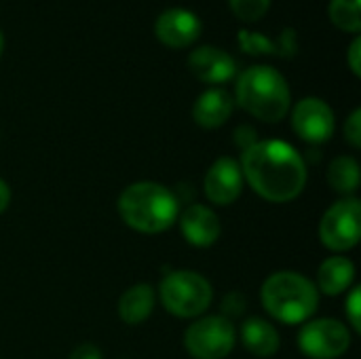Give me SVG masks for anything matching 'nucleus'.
<instances>
[{
    "label": "nucleus",
    "instance_id": "nucleus-1",
    "mask_svg": "<svg viewBox=\"0 0 361 359\" xmlns=\"http://www.w3.org/2000/svg\"><path fill=\"white\" fill-rule=\"evenodd\" d=\"M241 174L256 195L273 203L296 199L307 184L302 157L281 140H264L247 146L241 157Z\"/></svg>",
    "mask_w": 361,
    "mask_h": 359
},
{
    "label": "nucleus",
    "instance_id": "nucleus-2",
    "mask_svg": "<svg viewBox=\"0 0 361 359\" xmlns=\"http://www.w3.org/2000/svg\"><path fill=\"white\" fill-rule=\"evenodd\" d=\"M118 214L133 231L154 235L167 231L176 222L180 205L167 186L157 182H135L121 193Z\"/></svg>",
    "mask_w": 361,
    "mask_h": 359
},
{
    "label": "nucleus",
    "instance_id": "nucleus-3",
    "mask_svg": "<svg viewBox=\"0 0 361 359\" xmlns=\"http://www.w3.org/2000/svg\"><path fill=\"white\" fill-rule=\"evenodd\" d=\"M237 104L264 123H277L290 112L292 95L286 78L271 66H252L235 87Z\"/></svg>",
    "mask_w": 361,
    "mask_h": 359
},
{
    "label": "nucleus",
    "instance_id": "nucleus-4",
    "mask_svg": "<svg viewBox=\"0 0 361 359\" xmlns=\"http://www.w3.org/2000/svg\"><path fill=\"white\" fill-rule=\"evenodd\" d=\"M260 296L267 313L286 326L307 322L319 305L317 288L305 275L294 271L273 273L262 284Z\"/></svg>",
    "mask_w": 361,
    "mask_h": 359
},
{
    "label": "nucleus",
    "instance_id": "nucleus-5",
    "mask_svg": "<svg viewBox=\"0 0 361 359\" xmlns=\"http://www.w3.org/2000/svg\"><path fill=\"white\" fill-rule=\"evenodd\" d=\"M159 296L176 317H197L212 305V284L195 271H173L163 277Z\"/></svg>",
    "mask_w": 361,
    "mask_h": 359
},
{
    "label": "nucleus",
    "instance_id": "nucleus-6",
    "mask_svg": "<svg viewBox=\"0 0 361 359\" xmlns=\"http://www.w3.org/2000/svg\"><path fill=\"white\" fill-rule=\"evenodd\" d=\"M237 334L231 320L222 315H209L192 326L184 334L186 351L197 359H224L235 347Z\"/></svg>",
    "mask_w": 361,
    "mask_h": 359
},
{
    "label": "nucleus",
    "instance_id": "nucleus-7",
    "mask_svg": "<svg viewBox=\"0 0 361 359\" xmlns=\"http://www.w3.org/2000/svg\"><path fill=\"white\" fill-rule=\"evenodd\" d=\"M361 205L357 199H343L334 203L322 218L319 239L332 252H347L360 243Z\"/></svg>",
    "mask_w": 361,
    "mask_h": 359
},
{
    "label": "nucleus",
    "instance_id": "nucleus-8",
    "mask_svg": "<svg viewBox=\"0 0 361 359\" xmlns=\"http://www.w3.org/2000/svg\"><path fill=\"white\" fill-rule=\"evenodd\" d=\"M351 334L338 320H315L298 334L300 351L311 359H338L347 353Z\"/></svg>",
    "mask_w": 361,
    "mask_h": 359
},
{
    "label": "nucleus",
    "instance_id": "nucleus-9",
    "mask_svg": "<svg viewBox=\"0 0 361 359\" xmlns=\"http://www.w3.org/2000/svg\"><path fill=\"white\" fill-rule=\"evenodd\" d=\"M292 127L300 140L309 144H324L334 133V112L317 97H305L292 112Z\"/></svg>",
    "mask_w": 361,
    "mask_h": 359
},
{
    "label": "nucleus",
    "instance_id": "nucleus-10",
    "mask_svg": "<svg viewBox=\"0 0 361 359\" xmlns=\"http://www.w3.org/2000/svg\"><path fill=\"white\" fill-rule=\"evenodd\" d=\"M203 188H205V197L214 205H231V203H235L239 199L241 190H243L241 165L231 157L218 159L207 169Z\"/></svg>",
    "mask_w": 361,
    "mask_h": 359
},
{
    "label": "nucleus",
    "instance_id": "nucleus-11",
    "mask_svg": "<svg viewBox=\"0 0 361 359\" xmlns=\"http://www.w3.org/2000/svg\"><path fill=\"white\" fill-rule=\"evenodd\" d=\"M154 34L163 44L171 49H184L199 38L201 21L188 8H167L159 15L154 23Z\"/></svg>",
    "mask_w": 361,
    "mask_h": 359
},
{
    "label": "nucleus",
    "instance_id": "nucleus-12",
    "mask_svg": "<svg viewBox=\"0 0 361 359\" xmlns=\"http://www.w3.org/2000/svg\"><path fill=\"white\" fill-rule=\"evenodd\" d=\"M188 68L190 72L203 80V83H212V85H222L226 80H231L237 74V63L235 59L218 49V47H197L190 57H188Z\"/></svg>",
    "mask_w": 361,
    "mask_h": 359
},
{
    "label": "nucleus",
    "instance_id": "nucleus-13",
    "mask_svg": "<svg viewBox=\"0 0 361 359\" xmlns=\"http://www.w3.org/2000/svg\"><path fill=\"white\" fill-rule=\"evenodd\" d=\"M180 231L190 245L209 248L218 241L222 226L218 216L209 207L195 203L180 216Z\"/></svg>",
    "mask_w": 361,
    "mask_h": 359
},
{
    "label": "nucleus",
    "instance_id": "nucleus-14",
    "mask_svg": "<svg viewBox=\"0 0 361 359\" xmlns=\"http://www.w3.org/2000/svg\"><path fill=\"white\" fill-rule=\"evenodd\" d=\"M235 102L228 91L224 89H209L199 95L192 106V118L203 129H218L222 127L233 114Z\"/></svg>",
    "mask_w": 361,
    "mask_h": 359
},
{
    "label": "nucleus",
    "instance_id": "nucleus-15",
    "mask_svg": "<svg viewBox=\"0 0 361 359\" xmlns=\"http://www.w3.org/2000/svg\"><path fill=\"white\" fill-rule=\"evenodd\" d=\"M241 341L256 358H271L279 349V334L273 324L260 317H250L241 326Z\"/></svg>",
    "mask_w": 361,
    "mask_h": 359
},
{
    "label": "nucleus",
    "instance_id": "nucleus-16",
    "mask_svg": "<svg viewBox=\"0 0 361 359\" xmlns=\"http://www.w3.org/2000/svg\"><path fill=\"white\" fill-rule=\"evenodd\" d=\"M154 290L148 284H137L129 288L118 300V317L129 326L144 324L154 309Z\"/></svg>",
    "mask_w": 361,
    "mask_h": 359
},
{
    "label": "nucleus",
    "instance_id": "nucleus-17",
    "mask_svg": "<svg viewBox=\"0 0 361 359\" xmlns=\"http://www.w3.org/2000/svg\"><path fill=\"white\" fill-rule=\"evenodd\" d=\"M355 277V267L349 258L345 256H334L322 262L319 273H317V284L319 290L328 296H338L349 290Z\"/></svg>",
    "mask_w": 361,
    "mask_h": 359
},
{
    "label": "nucleus",
    "instance_id": "nucleus-18",
    "mask_svg": "<svg viewBox=\"0 0 361 359\" xmlns=\"http://www.w3.org/2000/svg\"><path fill=\"white\" fill-rule=\"evenodd\" d=\"M328 184L341 193L351 195L360 186V165L351 157H336L328 167Z\"/></svg>",
    "mask_w": 361,
    "mask_h": 359
},
{
    "label": "nucleus",
    "instance_id": "nucleus-19",
    "mask_svg": "<svg viewBox=\"0 0 361 359\" xmlns=\"http://www.w3.org/2000/svg\"><path fill=\"white\" fill-rule=\"evenodd\" d=\"M330 19L338 30L360 34V0H332L330 2Z\"/></svg>",
    "mask_w": 361,
    "mask_h": 359
},
{
    "label": "nucleus",
    "instance_id": "nucleus-20",
    "mask_svg": "<svg viewBox=\"0 0 361 359\" xmlns=\"http://www.w3.org/2000/svg\"><path fill=\"white\" fill-rule=\"evenodd\" d=\"M239 40L243 51H247L250 55H269V53L288 55L294 51V40H269L267 36H258L252 32H241Z\"/></svg>",
    "mask_w": 361,
    "mask_h": 359
},
{
    "label": "nucleus",
    "instance_id": "nucleus-21",
    "mask_svg": "<svg viewBox=\"0 0 361 359\" xmlns=\"http://www.w3.org/2000/svg\"><path fill=\"white\" fill-rule=\"evenodd\" d=\"M235 15L243 21H258L271 6V0H228Z\"/></svg>",
    "mask_w": 361,
    "mask_h": 359
},
{
    "label": "nucleus",
    "instance_id": "nucleus-22",
    "mask_svg": "<svg viewBox=\"0 0 361 359\" xmlns=\"http://www.w3.org/2000/svg\"><path fill=\"white\" fill-rule=\"evenodd\" d=\"M345 138L347 142L353 146V148H360L361 146V110L355 108L351 112V116L347 118L345 123Z\"/></svg>",
    "mask_w": 361,
    "mask_h": 359
},
{
    "label": "nucleus",
    "instance_id": "nucleus-23",
    "mask_svg": "<svg viewBox=\"0 0 361 359\" xmlns=\"http://www.w3.org/2000/svg\"><path fill=\"white\" fill-rule=\"evenodd\" d=\"M361 292L360 288H353L347 298V317L355 332H361Z\"/></svg>",
    "mask_w": 361,
    "mask_h": 359
},
{
    "label": "nucleus",
    "instance_id": "nucleus-24",
    "mask_svg": "<svg viewBox=\"0 0 361 359\" xmlns=\"http://www.w3.org/2000/svg\"><path fill=\"white\" fill-rule=\"evenodd\" d=\"M70 359H102V353H99V349H97L95 345L82 343V345H78V347L72 351Z\"/></svg>",
    "mask_w": 361,
    "mask_h": 359
},
{
    "label": "nucleus",
    "instance_id": "nucleus-25",
    "mask_svg": "<svg viewBox=\"0 0 361 359\" xmlns=\"http://www.w3.org/2000/svg\"><path fill=\"white\" fill-rule=\"evenodd\" d=\"M360 49H361V38L357 36L353 42H351V49H349V66L353 70L355 76L361 74V66H360Z\"/></svg>",
    "mask_w": 361,
    "mask_h": 359
},
{
    "label": "nucleus",
    "instance_id": "nucleus-26",
    "mask_svg": "<svg viewBox=\"0 0 361 359\" xmlns=\"http://www.w3.org/2000/svg\"><path fill=\"white\" fill-rule=\"evenodd\" d=\"M11 203V188L4 180H0V214L8 207Z\"/></svg>",
    "mask_w": 361,
    "mask_h": 359
},
{
    "label": "nucleus",
    "instance_id": "nucleus-27",
    "mask_svg": "<svg viewBox=\"0 0 361 359\" xmlns=\"http://www.w3.org/2000/svg\"><path fill=\"white\" fill-rule=\"evenodd\" d=\"M2 49H4V36H2V32H0V53H2Z\"/></svg>",
    "mask_w": 361,
    "mask_h": 359
}]
</instances>
